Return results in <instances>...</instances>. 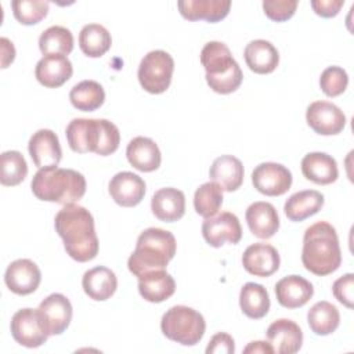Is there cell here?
Returning <instances> with one entry per match:
<instances>
[{
	"label": "cell",
	"instance_id": "cell-1",
	"mask_svg": "<svg viewBox=\"0 0 354 354\" xmlns=\"http://www.w3.org/2000/svg\"><path fill=\"white\" fill-rule=\"evenodd\" d=\"M54 227L64 241L66 253L79 263L93 260L98 253V238L93 214L83 206L65 205L54 218Z\"/></svg>",
	"mask_w": 354,
	"mask_h": 354
},
{
	"label": "cell",
	"instance_id": "cell-2",
	"mask_svg": "<svg viewBox=\"0 0 354 354\" xmlns=\"http://www.w3.org/2000/svg\"><path fill=\"white\" fill-rule=\"evenodd\" d=\"M301 263L307 271L318 277L332 274L340 267L342 252L336 230L332 224L318 221L306 230Z\"/></svg>",
	"mask_w": 354,
	"mask_h": 354
},
{
	"label": "cell",
	"instance_id": "cell-3",
	"mask_svg": "<svg viewBox=\"0 0 354 354\" xmlns=\"http://www.w3.org/2000/svg\"><path fill=\"white\" fill-rule=\"evenodd\" d=\"M65 134L71 149L77 153L94 152L108 156L120 144L119 129L106 119H72L66 126Z\"/></svg>",
	"mask_w": 354,
	"mask_h": 354
},
{
	"label": "cell",
	"instance_id": "cell-4",
	"mask_svg": "<svg viewBox=\"0 0 354 354\" xmlns=\"http://www.w3.org/2000/svg\"><path fill=\"white\" fill-rule=\"evenodd\" d=\"M176 249V238L170 231L156 227L147 228L138 235L136 249L127 260V267L137 278L151 271L165 270L174 257Z\"/></svg>",
	"mask_w": 354,
	"mask_h": 354
},
{
	"label": "cell",
	"instance_id": "cell-5",
	"mask_svg": "<svg viewBox=\"0 0 354 354\" xmlns=\"http://www.w3.org/2000/svg\"><path fill=\"white\" fill-rule=\"evenodd\" d=\"M30 188L37 199L65 206L83 198L86 194V178L73 169L50 166L35 173Z\"/></svg>",
	"mask_w": 354,
	"mask_h": 354
},
{
	"label": "cell",
	"instance_id": "cell-6",
	"mask_svg": "<svg viewBox=\"0 0 354 354\" xmlns=\"http://www.w3.org/2000/svg\"><path fill=\"white\" fill-rule=\"evenodd\" d=\"M201 64L206 71L209 87L218 94L234 93L242 83L241 66L230 48L221 41H209L201 51Z\"/></svg>",
	"mask_w": 354,
	"mask_h": 354
},
{
	"label": "cell",
	"instance_id": "cell-7",
	"mask_svg": "<svg viewBox=\"0 0 354 354\" xmlns=\"http://www.w3.org/2000/svg\"><path fill=\"white\" fill-rule=\"evenodd\" d=\"M162 333L183 346H195L206 330V322L201 313L188 306L170 307L160 319Z\"/></svg>",
	"mask_w": 354,
	"mask_h": 354
},
{
	"label": "cell",
	"instance_id": "cell-8",
	"mask_svg": "<svg viewBox=\"0 0 354 354\" xmlns=\"http://www.w3.org/2000/svg\"><path fill=\"white\" fill-rule=\"evenodd\" d=\"M173 71V57L163 50H152L141 59L137 76L145 91L151 94H160L169 88Z\"/></svg>",
	"mask_w": 354,
	"mask_h": 354
},
{
	"label": "cell",
	"instance_id": "cell-9",
	"mask_svg": "<svg viewBox=\"0 0 354 354\" xmlns=\"http://www.w3.org/2000/svg\"><path fill=\"white\" fill-rule=\"evenodd\" d=\"M36 310L41 328L48 336L61 335L72 321V304L62 293H51Z\"/></svg>",
	"mask_w": 354,
	"mask_h": 354
},
{
	"label": "cell",
	"instance_id": "cell-10",
	"mask_svg": "<svg viewBox=\"0 0 354 354\" xmlns=\"http://www.w3.org/2000/svg\"><path fill=\"white\" fill-rule=\"evenodd\" d=\"M254 188L267 196L283 195L292 185V173L288 167L275 162H264L252 171Z\"/></svg>",
	"mask_w": 354,
	"mask_h": 354
},
{
	"label": "cell",
	"instance_id": "cell-11",
	"mask_svg": "<svg viewBox=\"0 0 354 354\" xmlns=\"http://www.w3.org/2000/svg\"><path fill=\"white\" fill-rule=\"evenodd\" d=\"M202 235L213 248H220L227 242L235 245L242 238V227L234 213L223 212L205 218L202 223Z\"/></svg>",
	"mask_w": 354,
	"mask_h": 354
},
{
	"label": "cell",
	"instance_id": "cell-12",
	"mask_svg": "<svg viewBox=\"0 0 354 354\" xmlns=\"http://www.w3.org/2000/svg\"><path fill=\"white\" fill-rule=\"evenodd\" d=\"M307 124L321 136H335L343 131L346 126V115L343 111L329 101H314L306 111Z\"/></svg>",
	"mask_w": 354,
	"mask_h": 354
},
{
	"label": "cell",
	"instance_id": "cell-13",
	"mask_svg": "<svg viewBox=\"0 0 354 354\" xmlns=\"http://www.w3.org/2000/svg\"><path fill=\"white\" fill-rule=\"evenodd\" d=\"M11 335L14 340L28 348H36L44 344L48 335L41 328L37 310L21 308L11 318Z\"/></svg>",
	"mask_w": 354,
	"mask_h": 354
},
{
	"label": "cell",
	"instance_id": "cell-14",
	"mask_svg": "<svg viewBox=\"0 0 354 354\" xmlns=\"http://www.w3.org/2000/svg\"><path fill=\"white\" fill-rule=\"evenodd\" d=\"M41 281V272L37 264L29 259H18L8 264L4 282L7 288L19 296L33 293Z\"/></svg>",
	"mask_w": 354,
	"mask_h": 354
},
{
	"label": "cell",
	"instance_id": "cell-15",
	"mask_svg": "<svg viewBox=\"0 0 354 354\" xmlns=\"http://www.w3.org/2000/svg\"><path fill=\"white\" fill-rule=\"evenodd\" d=\"M28 151L39 169L58 166L62 158L59 140L50 129H40L33 133L28 142Z\"/></svg>",
	"mask_w": 354,
	"mask_h": 354
},
{
	"label": "cell",
	"instance_id": "cell-16",
	"mask_svg": "<svg viewBox=\"0 0 354 354\" xmlns=\"http://www.w3.org/2000/svg\"><path fill=\"white\" fill-rule=\"evenodd\" d=\"M279 253L270 243H253L242 254L243 268L254 277H270L279 268Z\"/></svg>",
	"mask_w": 354,
	"mask_h": 354
},
{
	"label": "cell",
	"instance_id": "cell-17",
	"mask_svg": "<svg viewBox=\"0 0 354 354\" xmlns=\"http://www.w3.org/2000/svg\"><path fill=\"white\" fill-rule=\"evenodd\" d=\"M108 191L119 206L131 207L142 201L145 195V181L131 171H119L111 178Z\"/></svg>",
	"mask_w": 354,
	"mask_h": 354
},
{
	"label": "cell",
	"instance_id": "cell-18",
	"mask_svg": "<svg viewBox=\"0 0 354 354\" xmlns=\"http://www.w3.org/2000/svg\"><path fill=\"white\" fill-rule=\"evenodd\" d=\"M267 339L274 353L293 354L301 348L303 332L295 321L279 318L267 328Z\"/></svg>",
	"mask_w": 354,
	"mask_h": 354
},
{
	"label": "cell",
	"instance_id": "cell-19",
	"mask_svg": "<svg viewBox=\"0 0 354 354\" xmlns=\"http://www.w3.org/2000/svg\"><path fill=\"white\" fill-rule=\"evenodd\" d=\"M313 295V283L300 275H288L275 283L277 300L285 308L303 307Z\"/></svg>",
	"mask_w": 354,
	"mask_h": 354
},
{
	"label": "cell",
	"instance_id": "cell-20",
	"mask_svg": "<svg viewBox=\"0 0 354 354\" xmlns=\"http://www.w3.org/2000/svg\"><path fill=\"white\" fill-rule=\"evenodd\" d=\"M73 73L72 62L66 55H44L35 68L37 82L48 88H57L66 83Z\"/></svg>",
	"mask_w": 354,
	"mask_h": 354
},
{
	"label": "cell",
	"instance_id": "cell-21",
	"mask_svg": "<svg viewBox=\"0 0 354 354\" xmlns=\"http://www.w3.org/2000/svg\"><path fill=\"white\" fill-rule=\"evenodd\" d=\"M245 217L250 232L260 239H268L274 236L279 228L278 213L270 202H253L246 209Z\"/></svg>",
	"mask_w": 354,
	"mask_h": 354
},
{
	"label": "cell",
	"instance_id": "cell-22",
	"mask_svg": "<svg viewBox=\"0 0 354 354\" xmlns=\"http://www.w3.org/2000/svg\"><path fill=\"white\" fill-rule=\"evenodd\" d=\"M151 210L160 221H177L185 213V195L183 191L173 187L160 188L151 199Z\"/></svg>",
	"mask_w": 354,
	"mask_h": 354
},
{
	"label": "cell",
	"instance_id": "cell-23",
	"mask_svg": "<svg viewBox=\"0 0 354 354\" xmlns=\"http://www.w3.org/2000/svg\"><path fill=\"white\" fill-rule=\"evenodd\" d=\"M129 163L140 171H153L160 166L162 153L158 144L148 137H134L126 148Z\"/></svg>",
	"mask_w": 354,
	"mask_h": 354
},
{
	"label": "cell",
	"instance_id": "cell-24",
	"mask_svg": "<svg viewBox=\"0 0 354 354\" xmlns=\"http://www.w3.org/2000/svg\"><path fill=\"white\" fill-rule=\"evenodd\" d=\"M243 57L249 69L259 75L275 71L279 64V53L275 46L264 39H256L246 44Z\"/></svg>",
	"mask_w": 354,
	"mask_h": 354
},
{
	"label": "cell",
	"instance_id": "cell-25",
	"mask_svg": "<svg viewBox=\"0 0 354 354\" xmlns=\"http://www.w3.org/2000/svg\"><path fill=\"white\" fill-rule=\"evenodd\" d=\"M243 165L234 155H221L210 166L209 176L213 183L218 184L223 191H236L243 183Z\"/></svg>",
	"mask_w": 354,
	"mask_h": 354
},
{
	"label": "cell",
	"instance_id": "cell-26",
	"mask_svg": "<svg viewBox=\"0 0 354 354\" xmlns=\"http://www.w3.org/2000/svg\"><path fill=\"white\" fill-rule=\"evenodd\" d=\"M180 14L188 21L205 19L207 22H218L225 18L231 8L230 0H184L178 1Z\"/></svg>",
	"mask_w": 354,
	"mask_h": 354
},
{
	"label": "cell",
	"instance_id": "cell-27",
	"mask_svg": "<svg viewBox=\"0 0 354 354\" xmlns=\"http://www.w3.org/2000/svg\"><path fill=\"white\" fill-rule=\"evenodd\" d=\"M84 293L97 301L108 300L118 288V278L115 272L104 266H97L87 270L82 278Z\"/></svg>",
	"mask_w": 354,
	"mask_h": 354
},
{
	"label": "cell",
	"instance_id": "cell-28",
	"mask_svg": "<svg viewBox=\"0 0 354 354\" xmlns=\"http://www.w3.org/2000/svg\"><path fill=\"white\" fill-rule=\"evenodd\" d=\"M303 176L319 185H328L337 180L339 170L336 160L325 152H310L301 159Z\"/></svg>",
	"mask_w": 354,
	"mask_h": 354
},
{
	"label": "cell",
	"instance_id": "cell-29",
	"mask_svg": "<svg viewBox=\"0 0 354 354\" xmlns=\"http://www.w3.org/2000/svg\"><path fill=\"white\" fill-rule=\"evenodd\" d=\"M176 282L165 270L147 272L138 278V292L149 303H162L173 296Z\"/></svg>",
	"mask_w": 354,
	"mask_h": 354
},
{
	"label": "cell",
	"instance_id": "cell-30",
	"mask_svg": "<svg viewBox=\"0 0 354 354\" xmlns=\"http://www.w3.org/2000/svg\"><path fill=\"white\" fill-rule=\"evenodd\" d=\"M324 202V195L315 189L297 191L286 199L283 212L290 221H303L318 213L322 209Z\"/></svg>",
	"mask_w": 354,
	"mask_h": 354
},
{
	"label": "cell",
	"instance_id": "cell-31",
	"mask_svg": "<svg viewBox=\"0 0 354 354\" xmlns=\"http://www.w3.org/2000/svg\"><path fill=\"white\" fill-rule=\"evenodd\" d=\"M239 306L246 317L252 319L263 318L270 310V296L267 289L260 283H245L241 288Z\"/></svg>",
	"mask_w": 354,
	"mask_h": 354
},
{
	"label": "cell",
	"instance_id": "cell-32",
	"mask_svg": "<svg viewBox=\"0 0 354 354\" xmlns=\"http://www.w3.org/2000/svg\"><path fill=\"white\" fill-rule=\"evenodd\" d=\"M307 322L310 329L318 336L333 333L340 324V314L336 306L329 301L315 303L307 313Z\"/></svg>",
	"mask_w": 354,
	"mask_h": 354
},
{
	"label": "cell",
	"instance_id": "cell-33",
	"mask_svg": "<svg viewBox=\"0 0 354 354\" xmlns=\"http://www.w3.org/2000/svg\"><path fill=\"white\" fill-rule=\"evenodd\" d=\"M112 44V37L108 29L100 24H87L79 33V46L83 54L91 58L104 55Z\"/></svg>",
	"mask_w": 354,
	"mask_h": 354
},
{
	"label": "cell",
	"instance_id": "cell-34",
	"mask_svg": "<svg viewBox=\"0 0 354 354\" xmlns=\"http://www.w3.org/2000/svg\"><path fill=\"white\" fill-rule=\"evenodd\" d=\"M71 104L83 112L98 109L105 101V91L95 80H83L75 84L69 93Z\"/></svg>",
	"mask_w": 354,
	"mask_h": 354
},
{
	"label": "cell",
	"instance_id": "cell-35",
	"mask_svg": "<svg viewBox=\"0 0 354 354\" xmlns=\"http://www.w3.org/2000/svg\"><path fill=\"white\" fill-rule=\"evenodd\" d=\"M39 48L43 55H68L73 50V35L65 26H50L41 32Z\"/></svg>",
	"mask_w": 354,
	"mask_h": 354
},
{
	"label": "cell",
	"instance_id": "cell-36",
	"mask_svg": "<svg viewBox=\"0 0 354 354\" xmlns=\"http://www.w3.org/2000/svg\"><path fill=\"white\" fill-rule=\"evenodd\" d=\"M223 189L218 184L209 181L202 184L194 195V207L195 212L207 218L217 214L218 209L223 205Z\"/></svg>",
	"mask_w": 354,
	"mask_h": 354
},
{
	"label": "cell",
	"instance_id": "cell-37",
	"mask_svg": "<svg viewBox=\"0 0 354 354\" xmlns=\"http://www.w3.org/2000/svg\"><path fill=\"white\" fill-rule=\"evenodd\" d=\"M0 181L6 187L21 184L28 174V165L19 151H6L0 156Z\"/></svg>",
	"mask_w": 354,
	"mask_h": 354
},
{
	"label": "cell",
	"instance_id": "cell-38",
	"mask_svg": "<svg viewBox=\"0 0 354 354\" xmlns=\"http://www.w3.org/2000/svg\"><path fill=\"white\" fill-rule=\"evenodd\" d=\"M48 1L43 0H14L11 8L15 19L22 25H35L46 18L48 12Z\"/></svg>",
	"mask_w": 354,
	"mask_h": 354
},
{
	"label": "cell",
	"instance_id": "cell-39",
	"mask_svg": "<svg viewBox=\"0 0 354 354\" xmlns=\"http://www.w3.org/2000/svg\"><path fill=\"white\" fill-rule=\"evenodd\" d=\"M348 84V75L340 66H328L319 77V87L328 97H337L343 94Z\"/></svg>",
	"mask_w": 354,
	"mask_h": 354
},
{
	"label": "cell",
	"instance_id": "cell-40",
	"mask_svg": "<svg viewBox=\"0 0 354 354\" xmlns=\"http://www.w3.org/2000/svg\"><path fill=\"white\" fill-rule=\"evenodd\" d=\"M296 8H297L296 0H266V1H263L264 14L275 22L288 21L289 18L293 17Z\"/></svg>",
	"mask_w": 354,
	"mask_h": 354
},
{
	"label": "cell",
	"instance_id": "cell-41",
	"mask_svg": "<svg viewBox=\"0 0 354 354\" xmlns=\"http://www.w3.org/2000/svg\"><path fill=\"white\" fill-rule=\"evenodd\" d=\"M333 296L347 308H353L354 300V274L347 272L337 278L332 285Z\"/></svg>",
	"mask_w": 354,
	"mask_h": 354
},
{
	"label": "cell",
	"instance_id": "cell-42",
	"mask_svg": "<svg viewBox=\"0 0 354 354\" xmlns=\"http://www.w3.org/2000/svg\"><path fill=\"white\" fill-rule=\"evenodd\" d=\"M235 351V343L232 336H230L225 332H218L216 333L207 347H206V353L207 354H232Z\"/></svg>",
	"mask_w": 354,
	"mask_h": 354
},
{
	"label": "cell",
	"instance_id": "cell-43",
	"mask_svg": "<svg viewBox=\"0 0 354 354\" xmlns=\"http://www.w3.org/2000/svg\"><path fill=\"white\" fill-rule=\"evenodd\" d=\"M344 0H313L311 7L314 12L324 18H332L339 14Z\"/></svg>",
	"mask_w": 354,
	"mask_h": 354
},
{
	"label": "cell",
	"instance_id": "cell-44",
	"mask_svg": "<svg viewBox=\"0 0 354 354\" xmlns=\"http://www.w3.org/2000/svg\"><path fill=\"white\" fill-rule=\"evenodd\" d=\"M1 47V68H7L15 58V47L7 37L0 39Z\"/></svg>",
	"mask_w": 354,
	"mask_h": 354
},
{
	"label": "cell",
	"instance_id": "cell-45",
	"mask_svg": "<svg viewBox=\"0 0 354 354\" xmlns=\"http://www.w3.org/2000/svg\"><path fill=\"white\" fill-rule=\"evenodd\" d=\"M243 353H267V354H271L274 353L271 344L268 342H261V340H257V342H250L245 348H243Z\"/></svg>",
	"mask_w": 354,
	"mask_h": 354
}]
</instances>
